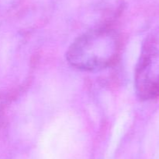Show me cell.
Instances as JSON below:
<instances>
[{
    "mask_svg": "<svg viewBox=\"0 0 159 159\" xmlns=\"http://www.w3.org/2000/svg\"><path fill=\"white\" fill-rule=\"evenodd\" d=\"M120 51L116 33L108 27H98L77 37L68 48L66 58L78 70L99 71L114 64Z\"/></svg>",
    "mask_w": 159,
    "mask_h": 159,
    "instance_id": "1",
    "label": "cell"
},
{
    "mask_svg": "<svg viewBox=\"0 0 159 159\" xmlns=\"http://www.w3.org/2000/svg\"><path fill=\"white\" fill-rule=\"evenodd\" d=\"M134 86L140 99L159 96V26L151 31L143 41L135 69Z\"/></svg>",
    "mask_w": 159,
    "mask_h": 159,
    "instance_id": "2",
    "label": "cell"
}]
</instances>
